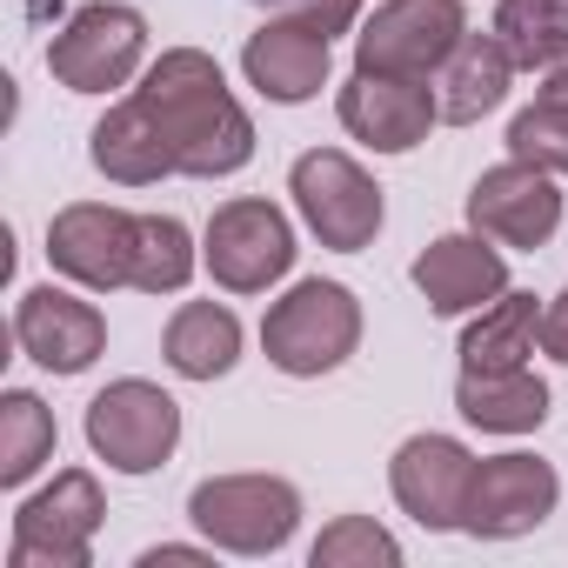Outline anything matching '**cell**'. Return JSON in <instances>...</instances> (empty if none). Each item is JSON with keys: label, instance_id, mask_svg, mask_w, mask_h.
Here are the masks:
<instances>
[{"label": "cell", "instance_id": "cell-1", "mask_svg": "<svg viewBox=\"0 0 568 568\" xmlns=\"http://www.w3.org/2000/svg\"><path fill=\"white\" fill-rule=\"evenodd\" d=\"M134 94L174 148V174L227 181L254 161V114L241 108V94L227 88L207 48H161L148 74L134 81Z\"/></svg>", "mask_w": 568, "mask_h": 568}, {"label": "cell", "instance_id": "cell-11", "mask_svg": "<svg viewBox=\"0 0 568 568\" xmlns=\"http://www.w3.org/2000/svg\"><path fill=\"white\" fill-rule=\"evenodd\" d=\"M561 214H568L561 181L541 174V168H528V161H515V154L495 161V168H481L475 187H468V227L488 234V241L508 247V254L548 247V241L561 234Z\"/></svg>", "mask_w": 568, "mask_h": 568}, {"label": "cell", "instance_id": "cell-31", "mask_svg": "<svg viewBox=\"0 0 568 568\" xmlns=\"http://www.w3.org/2000/svg\"><path fill=\"white\" fill-rule=\"evenodd\" d=\"M535 101H555V108H568V61L541 74V88H535Z\"/></svg>", "mask_w": 568, "mask_h": 568}, {"label": "cell", "instance_id": "cell-5", "mask_svg": "<svg viewBox=\"0 0 568 568\" xmlns=\"http://www.w3.org/2000/svg\"><path fill=\"white\" fill-rule=\"evenodd\" d=\"M48 74L68 94H114L148 74V14L128 0H88L48 41Z\"/></svg>", "mask_w": 568, "mask_h": 568}, {"label": "cell", "instance_id": "cell-24", "mask_svg": "<svg viewBox=\"0 0 568 568\" xmlns=\"http://www.w3.org/2000/svg\"><path fill=\"white\" fill-rule=\"evenodd\" d=\"M488 28L521 74H548L568 61V0H495Z\"/></svg>", "mask_w": 568, "mask_h": 568}, {"label": "cell", "instance_id": "cell-26", "mask_svg": "<svg viewBox=\"0 0 568 568\" xmlns=\"http://www.w3.org/2000/svg\"><path fill=\"white\" fill-rule=\"evenodd\" d=\"M308 568H402V541L375 515H335L315 535Z\"/></svg>", "mask_w": 568, "mask_h": 568}, {"label": "cell", "instance_id": "cell-18", "mask_svg": "<svg viewBox=\"0 0 568 568\" xmlns=\"http://www.w3.org/2000/svg\"><path fill=\"white\" fill-rule=\"evenodd\" d=\"M88 161H94V174H108L114 187H154V181L174 174V148H168L161 121L141 108L134 88L94 121V134H88Z\"/></svg>", "mask_w": 568, "mask_h": 568}, {"label": "cell", "instance_id": "cell-23", "mask_svg": "<svg viewBox=\"0 0 568 568\" xmlns=\"http://www.w3.org/2000/svg\"><path fill=\"white\" fill-rule=\"evenodd\" d=\"M61 448L54 408L34 388H8L0 395V488H28Z\"/></svg>", "mask_w": 568, "mask_h": 568}, {"label": "cell", "instance_id": "cell-10", "mask_svg": "<svg viewBox=\"0 0 568 568\" xmlns=\"http://www.w3.org/2000/svg\"><path fill=\"white\" fill-rule=\"evenodd\" d=\"M561 508V475L555 462L508 448V455H475V481L462 501V535L475 541H521Z\"/></svg>", "mask_w": 568, "mask_h": 568}, {"label": "cell", "instance_id": "cell-29", "mask_svg": "<svg viewBox=\"0 0 568 568\" xmlns=\"http://www.w3.org/2000/svg\"><path fill=\"white\" fill-rule=\"evenodd\" d=\"M214 541H154L141 548V568H214Z\"/></svg>", "mask_w": 568, "mask_h": 568}, {"label": "cell", "instance_id": "cell-6", "mask_svg": "<svg viewBox=\"0 0 568 568\" xmlns=\"http://www.w3.org/2000/svg\"><path fill=\"white\" fill-rule=\"evenodd\" d=\"M288 194H295L302 227H308L322 247H335V254L375 247V234H382V221H388L382 181H375L348 148H308V154H295Z\"/></svg>", "mask_w": 568, "mask_h": 568}, {"label": "cell", "instance_id": "cell-28", "mask_svg": "<svg viewBox=\"0 0 568 568\" xmlns=\"http://www.w3.org/2000/svg\"><path fill=\"white\" fill-rule=\"evenodd\" d=\"M274 14H295V21H308L315 34L342 41V34H355V28H362V0H281Z\"/></svg>", "mask_w": 568, "mask_h": 568}, {"label": "cell", "instance_id": "cell-12", "mask_svg": "<svg viewBox=\"0 0 568 568\" xmlns=\"http://www.w3.org/2000/svg\"><path fill=\"white\" fill-rule=\"evenodd\" d=\"M335 121L348 141H362L368 154H415L435 128H442V94L435 81H408V74H348L335 94Z\"/></svg>", "mask_w": 568, "mask_h": 568}, {"label": "cell", "instance_id": "cell-4", "mask_svg": "<svg viewBox=\"0 0 568 568\" xmlns=\"http://www.w3.org/2000/svg\"><path fill=\"white\" fill-rule=\"evenodd\" d=\"M295 254H302L295 221L267 194H234L201 227V267L221 295H267L274 281L295 274Z\"/></svg>", "mask_w": 568, "mask_h": 568}, {"label": "cell", "instance_id": "cell-9", "mask_svg": "<svg viewBox=\"0 0 568 568\" xmlns=\"http://www.w3.org/2000/svg\"><path fill=\"white\" fill-rule=\"evenodd\" d=\"M468 34V8L462 0H382L375 14H362L355 28V68L362 74H408V81H435L448 68V54Z\"/></svg>", "mask_w": 568, "mask_h": 568}, {"label": "cell", "instance_id": "cell-27", "mask_svg": "<svg viewBox=\"0 0 568 568\" xmlns=\"http://www.w3.org/2000/svg\"><path fill=\"white\" fill-rule=\"evenodd\" d=\"M508 154L528 161V168H541V174H555V181H568V108L528 101L508 121Z\"/></svg>", "mask_w": 568, "mask_h": 568}, {"label": "cell", "instance_id": "cell-25", "mask_svg": "<svg viewBox=\"0 0 568 568\" xmlns=\"http://www.w3.org/2000/svg\"><path fill=\"white\" fill-rule=\"evenodd\" d=\"M201 274V241L181 214H134V281L141 295H181Z\"/></svg>", "mask_w": 568, "mask_h": 568}, {"label": "cell", "instance_id": "cell-17", "mask_svg": "<svg viewBox=\"0 0 568 568\" xmlns=\"http://www.w3.org/2000/svg\"><path fill=\"white\" fill-rule=\"evenodd\" d=\"M328 74H335V41L315 34V28L295 21V14L261 21V28L247 34V48H241V81H247L261 101H274V108L315 101V94L328 88Z\"/></svg>", "mask_w": 568, "mask_h": 568}, {"label": "cell", "instance_id": "cell-15", "mask_svg": "<svg viewBox=\"0 0 568 568\" xmlns=\"http://www.w3.org/2000/svg\"><path fill=\"white\" fill-rule=\"evenodd\" d=\"M48 267L88 295H114L134 281V214L114 201H68L48 221Z\"/></svg>", "mask_w": 568, "mask_h": 568}, {"label": "cell", "instance_id": "cell-14", "mask_svg": "<svg viewBox=\"0 0 568 568\" xmlns=\"http://www.w3.org/2000/svg\"><path fill=\"white\" fill-rule=\"evenodd\" d=\"M14 342L48 375H88L108 355V315L88 302V288H74V281L68 288L41 281V288H21V302H14Z\"/></svg>", "mask_w": 568, "mask_h": 568}, {"label": "cell", "instance_id": "cell-30", "mask_svg": "<svg viewBox=\"0 0 568 568\" xmlns=\"http://www.w3.org/2000/svg\"><path fill=\"white\" fill-rule=\"evenodd\" d=\"M541 355L568 368V281H561L555 302H541Z\"/></svg>", "mask_w": 568, "mask_h": 568}, {"label": "cell", "instance_id": "cell-3", "mask_svg": "<svg viewBox=\"0 0 568 568\" xmlns=\"http://www.w3.org/2000/svg\"><path fill=\"white\" fill-rule=\"evenodd\" d=\"M187 521H194V535L214 541L221 555L267 561V555H281V548L302 535V488H295L288 475H261V468L207 475V481H194V495H187Z\"/></svg>", "mask_w": 568, "mask_h": 568}, {"label": "cell", "instance_id": "cell-22", "mask_svg": "<svg viewBox=\"0 0 568 568\" xmlns=\"http://www.w3.org/2000/svg\"><path fill=\"white\" fill-rule=\"evenodd\" d=\"M455 355H462V368H521L528 355H541V302L528 288L495 295L488 308L468 315Z\"/></svg>", "mask_w": 568, "mask_h": 568}, {"label": "cell", "instance_id": "cell-32", "mask_svg": "<svg viewBox=\"0 0 568 568\" xmlns=\"http://www.w3.org/2000/svg\"><path fill=\"white\" fill-rule=\"evenodd\" d=\"M254 8H281V0H254Z\"/></svg>", "mask_w": 568, "mask_h": 568}, {"label": "cell", "instance_id": "cell-16", "mask_svg": "<svg viewBox=\"0 0 568 568\" xmlns=\"http://www.w3.org/2000/svg\"><path fill=\"white\" fill-rule=\"evenodd\" d=\"M408 281H415V295L428 302V315L462 322V315L488 308L495 295H508V247H495V241L475 234V227H468V234H435V241L415 254Z\"/></svg>", "mask_w": 568, "mask_h": 568}, {"label": "cell", "instance_id": "cell-21", "mask_svg": "<svg viewBox=\"0 0 568 568\" xmlns=\"http://www.w3.org/2000/svg\"><path fill=\"white\" fill-rule=\"evenodd\" d=\"M515 61H508V48L495 41V28L488 34H462V48L448 54V68L435 74V94H442V121L448 128H475L481 114H495L501 101H508V88H515Z\"/></svg>", "mask_w": 568, "mask_h": 568}, {"label": "cell", "instance_id": "cell-13", "mask_svg": "<svg viewBox=\"0 0 568 568\" xmlns=\"http://www.w3.org/2000/svg\"><path fill=\"white\" fill-rule=\"evenodd\" d=\"M468 481H475V448H468L462 435L422 428V435H408V442L388 455V495H395V508H402L415 528H428V535H455V528H462Z\"/></svg>", "mask_w": 568, "mask_h": 568}, {"label": "cell", "instance_id": "cell-2", "mask_svg": "<svg viewBox=\"0 0 568 568\" xmlns=\"http://www.w3.org/2000/svg\"><path fill=\"white\" fill-rule=\"evenodd\" d=\"M362 328L368 322H362V302H355L348 281L308 274L281 302H267V315H261V355H267V368H281L288 382H322V375H335V368L355 362Z\"/></svg>", "mask_w": 568, "mask_h": 568}, {"label": "cell", "instance_id": "cell-8", "mask_svg": "<svg viewBox=\"0 0 568 568\" xmlns=\"http://www.w3.org/2000/svg\"><path fill=\"white\" fill-rule=\"evenodd\" d=\"M101 521H108L101 475L94 468H61L48 488L21 495L14 535H8V568H88Z\"/></svg>", "mask_w": 568, "mask_h": 568}, {"label": "cell", "instance_id": "cell-19", "mask_svg": "<svg viewBox=\"0 0 568 568\" xmlns=\"http://www.w3.org/2000/svg\"><path fill=\"white\" fill-rule=\"evenodd\" d=\"M548 408H555V395L535 375V362H521V368H462L455 375V415L481 435H508V442L535 435L548 422Z\"/></svg>", "mask_w": 568, "mask_h": 568}, {"label": "cell", "instance_id": "cell-20", "mask_svg": "<svg viewBox=\"0 0 568 568\" xmlns=\"http://www.w3.org/2000/svg\"><path fill=\"white\" fill-rule=\"evenodd\" d=\"M241 348H247V328H241V315L227 302H181L168 315V328H161V362L181 382H221V375H234Z\"/></svg>", "mask_w": 568, "mask_h": 568}, {"label": "cell", "instance_id": "cell-7", "mask_svg": "<svg viewBox=\"0 0 568 568\" xmlns=\"http://www.w3.org/2000/svg\"><path fill=\"white\" fill-rule=\"evenodd\" d=\"M81 435L94 462H108V475H154L181 448V402L148 375H121L88 402Z\"/></svg>", "mask_w": 568, "mask_h": 568}]
</instances>
